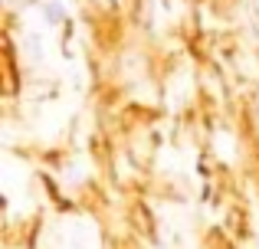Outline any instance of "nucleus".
<instances>
[{"mask_svg":"<svg viewBox=\"0 0 259 249\" xmlns=\"http://www.w3.org/2000/svg\"><path fill=\"white\" fill-rule=\"evenodd\" d=\"M63 17H66V13H63V7H56V4H53V7H46V20H50V23H63Z\"/></svg>","mask_w":259,"mask_h":249,"instance_id":"1","label":"nucleus"}]
</instances>
